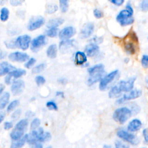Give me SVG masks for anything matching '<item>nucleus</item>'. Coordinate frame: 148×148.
<instances>
[{"mask_svg":"<svg viewBox=\"0 0 148 148\" xmlns=\"http://www.w3.org/2000/svg\"><path fill=\"white\" fill-rule=\"evenodd\" d=\"M5 89V86L2 84H0V94Z\"/></svg>","mask_w":148,"mask_h":148,"instance_id":"nucleus-57","label":"nucleus"},{"mask_svg":"<svg viewBox=\"0 0 148 148\" xmlns=\"http://www.w3.org/2000/svg\"><path fill=\"white\" fill-rule=\"evenodd\" d=\"M75 64L77 65L84 64L87 61V57L84 53L82 51H77L75 56Z\"/></svg>","mask_w":148,"mask_h":148,"instance_id":"nucleus-23","label":"nucleus"},{"mask_svg":"<svg viewBox=\"0 0 148 148\" xmlns=\"http://www.w3.org/2000/svg\"><path fill=\"white\" fill-rule=\"evenodd\" d=\"M46 54L50 58H55L57 54V47L56 45L52 44L49 46L47 49Z\"/></svg>","mask_w":148,"mask_h":148,"instance_id":"nucleus-25","label":"nucleus"},{"mask_svg":"<svg viewBox=\"0 0 148 148\" xmlns=\"http://www.w3.org/2000/svg\"><path fill=\"white\" fill-rule=\"evenodd\" d=\"M43 133V129L42 127L39 128L37 130H32L31 132L27 135V143L31 145L37 143V142L39 140V138Z\"/></svg>","mask_w":148,"mask_h":148,"instance_id":"nucleus-12","label":"nucleus"},{"mask_svg":"<svg viewBox=\"0 0 148 148\" xmlns=\"http://www.w3.org/2000/svg\"><path fill=\"white\" fill-rule=\"evenodd\" d=\"M103 148H112V147L110 146H108V145H104Z\"/></svg>","mask_w":148,"mask_h":148,"instance_id":"nucleus-61","label":"nucleus"},{"mask_svg":"<svg viewBox=\"0 0 148 148\" xmlns=\"http://www.w3.org/2000/svg\"><path fill=\"white\" fill-rule=\"evenodd\" d=\"M90 77L88 79L87 83L88 86H91L100 80L104 73V66L102 64L95 65L88 69Z\"/></svg>","mask_w":148,"mask_h":148,"instance_id":"nucleus-1","label":"nucleus"},{"mask_svg":"<svg viewBox=\"0 0 148 148\" xmlns=\"http://www.w3.org/2000/svg\"><path fill=\"white\" fill-rule=\"evenodd\" d=\"M6 1H4V0H0V5H4V3H6Z\"/></svg>","mask_w":148,"mask_h":148,"instance_id":"nucleus-60","label":"nucleus"},{"mask_svg":"<svg viewBox=\"0 0 148 148\" xmlns=\"http://www.w3.org/2000/svg\"><path fill=\"white\" fill-rule=\"evenodd\" d=\"M141 127L142 122L139 119H135L129 123L127 126V130L130 132H135L140 130Z\"/></svg>","mask_w":148,"mask_h":148,"instance_id":"nucleus-21","label":"nucleus"},{"mask_svg":"<svg viewBox=\"0 0 148 148\" xmlns=\"http://www.w3.org/2000/svg\"><path fill=\"white\" fill-rule=\"evenodd\" d=\"M16 48H19L23 50L28 49L31 42V37L28 35H24L18 36L14 39Z\"/></svg>","mask_w":148,"mask_h":148,"instance_id":"nucleus-9","label":"nucleus"},{"mask_svg":"<svg viewBox=\"0 0 148 148\" xmlns=\"http://www.w3.org/2000/svg\"><path fill=\"white\" fill-rule=\"evenodd\" d=\"M46 66V65L44 63L38 64V65L35 66V67H34L32 68V73L33 74H38V73L41 72L42 71H43L45 69Z\"/></svg>","mask_w":148,"mask_h":148,"instance_id":"nucleus-31","label":"nucleus"},{"mask_svg":"<svg viewBox=\"0 0 148 148\" xmlns=\"http://www.w3.org/2000/svg\"><path fill=\"white\" fill-rule=\"evenodd\" d=\"M51 136L50 133L49 132H44L43 135L40 136V138H39V142H47V141H49L51 139Z\"/></svg>","mask_w":148,"mask_h":148,"instance_id":"nucleus-35","label":"nucleus"},{"mask_svg":"<svg viewBox=\"0 0 148 148\" xmlns=\"http://www.w3.org/2000/svg\"><path fill=\"white\" fill-rule=\"evenodd\" d=\"M46 148H51V146H48V147H47Z\"/></svg>","mask_w":148,"mask_h":148,"instance_id":"nucleus-63","label":"nucleus"},{"mask_svg":"<svg viewBox=\"0 0 148 148\" xmlns=\"http://www.w3.org/2000/svg\"><path fill=\"white\" fill-rule=\"evenodd\" d=\"M47 43L46 36L40 35L32 39L31 43V50L33 52H37L43 46Z\"/></svg>","mask_w":148,"mask_h":148,"instance_id":"nucleus-10","label":"nucleus"},{"mask_svg":"<svg viewBox=\"0 0 148 148\" xmlns=\"http://www.w3.org/2000/svg\"><path fill=\"white\" fill-rule=\"evenodd\" d=\"M40 124V120L38 118L34 119L31 123V129L35 130L36 128H38Z\"/></svg>","mask_w":148,"mask_h":148,"instance_id":"nucleus-37","label":"nucleus"},{"mask_svg":"<svg viewBox=\"0 0 148 148\" xmlns=\"http://www.w3.org/2000/svg\"><path fill=\"white\" fill-rule=\"evenodd\" d=\"M24 2L23 0H11L10 1V3L13 6H17L21 5V4Z\"/></svg>","mask_w":148,"mask_h":148,"instance_id":"nucleus-47","label":"nucleus"},{"mask_svg":"<svg viewBox=\"0 0 148 148\" xmlns=\"http://www.w3.org/2000/svg\"><path fill=\"white\" fill-rule=\"evenodd\" d=\"M134 32H130L128 34V35H127L126 38L127 39H128L129 41H125L124 42V50L125 51V52L128 54H134L136 53V45L135 43H137L138 42V38L134 39L132 41V38L133 36V34H134Z\"/></svg>","mask_w":148,"mask_h":148,"instance_id":"nucleus-5","label":"nucleus"},{"mask_svg":"<svg viewBox=\"0 0 148 148\" xmlns=\"http://www.w3.org/2000/svg\"><path fill=\"white\" fill-rule=\"evenodd\" d=\"M64 22V20L62 18H54L49 20L47 23V27L48 28H57L61 25Z\"/></svg>","mask_w":148,"mask_h":148,"instance_id":"nucleus-24","label":"nucleus"},{"mask_svg":"<svg viewBox=\"0 0 148 148\" xmlns=\"http://www.w3.org/2000/svg\"><path fill=\"white\" fill-rule=\"evenodd\" d=\"M143 135L144 136V139L145 140V142L148 143V131L147 129H145L143 131Z\"/></svg>","mask_w":148,"mask_h":148,"instance_id":"nucleus-50","label":"nucleus"},{"mask_svg":"<svg viewBox=\"0 0 148 148\" xmlns=\"http://www.w3.org/2000/svg\"><path fill=\"white\" fill-rule=\"evenodd\" d=\"M125 9L127 10H128L129 12H130L131 13L133 14V12H134V10H133V9H132V7L131 6V5L130 4V3H127L126 6H125Z\"/></svg>","mask_w":148,"mask_h":148,"instance_id":"nucleus-51","label":"nucleus"},{"mask_svg":"<svg viewBox=\"0 0 148 148\" xmlns=\"http://www.w3.org/2000/svg\"><path fill=\"white\" fill-rule=\"evenodd\" d=\"M21 114V110L20 109H17L12 114V119L13 120H17L20 115Z\"/></svg>","mask_w":148,"mask_h":148,"instance_id":"nucleus-43","label":"nucleus"},{"mask_svg":"<svg viewBox=\"0 0 148 148\" xmlns=\"http://www.w3.org/2000/svg\"><path fill=\"white\" fill-rule=\"evenodd\" d=\"M16 69V68L6 61L0 62V76L8 74L10 72Z\"/></svg>","mask_w":148,"mask_h":148,"instance_id":"nucleus-20","label":"nucleus"},{"mask_svg":"<svg viewBox=\"0 0 148 148\" xmlns=\"http://www.w3.org/2000/svg\"><path fill=\"white\" fill-rule=\"evenodd\" d=\"M110 2L116 6H121L124 3V0H112Z\"/></svg>","mask_w":148,"mask_h":148,"instance_id":"nucleus-49","label":"nucleus"},{"mask_svg":"<svg viewBox=\"0 0 148 148\" xmlns=\"http://www.w3.org/2000/svg\"><path fill=\"white\" fill-rule=\"evenodd\" d=\"M19 103H20V102L17 99H15V100L12 101L9 103V105H8V106L7 108V112H11L14 109H15V108L19 105Z\"/></svg>","mask_w":148,"mask_h":148,"instance_id":"nucleus-33","label":"nucleus"},{"mask_svg":"<svg viewBox=\"0 0 148 148\" xmlns=\"http://www.w3.org/2000/svg\"><path fill=\"white\" fill-rule=\"evenodd\" d=\"M13 127V123L12 122L6 121L4 123V129L8 130Z\"/></svg>","mask_w":148,"mask_h":148,"instance_id":"nucleus-48","label":"nucleus"},{"mask_svg":"<svg viewBox=\"0 0 148 148\" xmlns=\"http://www.w3.org/2000/svg\"><path fill=\"white\" fill-rule=\"evenodd\" d=\"M132 111L127 107H122L115 110L113 114V118L120 124H124L131 117Z\"/></svg>","mask_w":148,"mask_h":148,"instance_id":"nucleus-3","label":"nucleus"},{"mask_svg":"<svg viewBox=\"0 0 148 148\" xmlns=\"http://www.w3.org/2000/svg\"><path fill=\"white\" fill-rule=\"evenodd\" d=\"M60 7L61 11L62 13H65L68 9V1L66 0H60Z\"/></svg>","mask_w":148,"mask_h":148,"instance_id":"nucleus-32","label":"nucleus"},{"mask_svg":"<svg viewBox=\"0 0 148 148\" xmlns=\"http://www.w3.org/2000/svg\"><path fill=\"white\" fill-rule=\"evenodd\" d=\"M35 98L34 97H33V98H32L31 99V101H32H32H34V100H35Z\"/></svg>","mask_w":148,"mask_h":148,"instance_id":"nucleus-62","label":"nucleus"},{"mask_svg":"<svg viewBox=\"0 0 148 148\" xmlns=\"http://www.w3.org/2000/svg\"><path fill=\"white\" fill-rule=\"evenodd\" d=\"M9 99H10V94L8 92H4L0 97V110L5 108V107L8 103Z\"/></svg>","mask_w":148,"mask_h":148,"instance_id":"nucleus-27","label":"nucleus"},{"mask_svg":"<svg viewBox=\"0 0 148 148\" xmlns=\"http://www.w3.org/2000/svg\"><path fill=\"white\" fill-rule=\"evenodd\" d=\"M91 43H94V44H98V43H101L103 41V38L102 37H94L91 39Z\"/></svg>","mask_w":148,"mask_h":148,"instance_id":"nucleus-46","label":"nucleus"},{"mask_svg":"<svg viewBox=\"0 0 148 148\" xmlns=\"http://www.w3.org/2000/svg\"><path fill=\"white\" fill-rule=\"evenodd\" d=\"M46 107L51 110H58V106L57 105V104L52 101H48L46 104Z\"/></svg>","mask_w":148,"mask_h":148,"instance_id":"nucleus-36","label":"nucleus"},{"mask_svg":"<svg viewBox=\"0 0 148 148\" xmlns=\"http://www.w3.org/2000/svg\"><path fill=\"white\" fill-rule=\"evenodd\" d=\"M121 91L120 90L119 87L117 85H115L114 86H113V87L111 88V89L110 90L108 95L109 97L110 98H116L118 97L120 94H121Z\"/></svg>","mask_w":148,"mask_h":148,"instance_id":"nucleus-28","label":"nucleus"},{"mask_svg":"<svg viewBox=\"0 0 148 148\" xmlns=\"http://www.w3.org/2000/svg\"><path fill=\"white\" fill-rule=\"evenodd\" d=\"M115 148H130V146L120 140H117L115 142Z\"/></svg>","mask_w":148,"mask_h":148,"instance_id":"nucleus-42","label":"nucleus"},{"mask_svg":"<svg viewBox=\"0 0 148 148\" xmlns=\"http://www.w3.org/2000/svg\"><path fill=\"white\" fill-rule=\"evenodd\" d=\"M142 148H146V147H142Z\"/></svg>","mask_w":148,"mask_h":148,"instance_id":"nucleus-64","label":"nucleus"},{"mask_svg":"<svg viewBox=\"0 0 148 148\" xmlns=\"http://www.w3.org/2000/svg\"><path fill=\"white\" fill-rule=\"evenodd\" d=\"M5 44L6 45V47L8 49H16V45H15V42L14 39H12L8 42H5Z\"/></svg>","mask_w":148,"mask_h":148,"instance_id":"nucleus-44","label":"nucleus"},{"mask_svg":"<svg viewBox=\"0 0 148 148\" xmlns=\"http://www.w3.org/2000/svg\"><path fill=\"white\" fill-rule=\"evenodd\" d=\"M136 77H133L130 78L128 80H121L117 84L121 92H130L134 87Z\"/></svg>","mask_w":148,"mask_h":148,"instance_id":"nucleus-14","label":"nucleus"},{"mask_svg":"<svg viewBox=\"0 0 148 148\" xmlns=\"http://www.w3.org/2000/svg\"><path fill=\"white\" fill-rule=\"evenodd\" d=\"M58 10V6L56 4H49L46 6V12L48 14H53Z\"/></svg>","mask_w":148,"mask_h":148,"instance_id":"nucleus-30","label":"nucleus"},{"mask_svg":"<svg viewBox=\"0 0 148 148\" xmlns=\"http://www.w3.org/2000/svg\"><path fill=\"white\" fill-rule=\"evenodd\" d=\"M142 95V91L140 90L135 89L134 90H131L129 92L125 94L122 98H119L117 101V103L121 104L123 103L125 101L134 99L139 98Z\"/></svg>","mask_w":148,"mask_h":148,"instance_id":"nucleus-15","label":"nucleus"},{"mask_svg":"<svg viewBox=\"0 0 148 148\" xmlns=\"http://www.w3.org/2000/svg\"><path fill=\"white\" fill-rule=\"evenodd\" d=\"M76 49L75 40H63L59 44V49L62 53H67L72 51Z\"/></svg>","mask_w":148,"mask_h":148,"instance_id":"nucleus-11","label":"nucleus"},{"mask_svg":"<svg viewBox=\"0 0 148 148\" xmlns=\"http://www.w3.org/2000/svg\"><path fill=\"white\" fill-rule=\"evenodd\" d=\"M7 55V53L1 50H0V60L4 59Z\"/></svg>","mask_w":148,"mask_h":148,"instance_id":"nucleus-53","label":"nucleus"},{"mask_svg":"<svg viewBox=\"0 0 148 148\" xmlns=\"http://www.w3.org/2000/svg\"><path fill=\"white\" fill-rule=\"evenodd\" d=\"M57 82L61 84H65L67 83V80L65 78H60L58 79Z\"/></svg>","mask_w":148,"mask_h":148,"instance_id":"nucleus-52","label":"nucleus"},{"mask_svg":"<svg viewBox=\"0 0 148 148\" xmlns=\"http://www.w3.org/2000/svg\"><path fill=\"white\" fill-rule=\"evenodd\" d=\"M35 62H36V59L33 58V57H32V58H29L28 61H27V62L25 64L24 66H25V67L26 68L29 69L35 64Z\"/></svg>","mask_w":148,"mask_h":148,"instance_id":"nucleus-39","label":"nucleus"},{"mask_svg":"<svg viewBox=\"0 0 148 148\" xmlns=\"http://www.w3.org/2000/svg\"><path fill=\"white\" fill-rule=\"evenodd\" d=\"M76 33V29L74 27L69 26L65 27L59 32V38L63 40H67L72 37Z\"/></svg>","mask_w":148,"mask_h":148,"instance_id":"nucleus-19","label":"nucleus"},{"mask_svg":"<svg viewBox=\"0 0 148 148\" xmlns=\"http://www.w3.org/2000/svg\"><path fill=\"white\" fill-rule=\"evenodd\" d=\"M99 49V48L98 45L91 43L86 46L85 51L88 56L92 57L98 52Z\"/></svg>","mask_w":148,"mask_h":148,"instance_id":"nucleus-22","label":"nucleus"},{"mask_svg":"<svg viewBox=\"0 0 148 148\" xmlns=\"http://www.w3.org/2000/svg\"><path fill=\"white\" fill-rule=\"evenodd\" d=\"M58 32V28H49L46 31V34L47 36L51 37V38H54L57 36Z\"/></svg>","mask_w":148,"mask_h":148,"instance_id":"nucleus-34","label":"nucleus"},{"mask_svg":"<svg viewBox=\"0 0 148 148\" xmlns=\"http://www.w3.org/2000/svg\"><path fill=\"white\" fill-rule=\"evenodd\" d=\"M141 64L144 68H148V56L143 55L141 59Z\"/></svg>","mask_w":148,"mask_h":148,"instance_id":"nucleus-40","label":"nucleus"},{"mask_svg":"<svg viewBox=\"0 0 148 148\" xmlns=\"http://www.w3.org/2000/svg\"><path fill=\"white\" fill-rule=\"evenodd\" d=\"M9 10L7 8H2L0 11V20L3 22L7 21L9 17Z\"/></svg>","mask_w":148,"mask_h":148,"instance_id":"nucleus-29","label":"nucleus"},{"mask_svg":"<svg viewBox=\"0 0 148 148\" xmlns=\"http://www.w3.org/2000/svg\"><path fill=\"white\" fill-rule=\"evenodd\" d=\"M25 116L28 117H31L35 116V113H34L31 110H28L25 113Z\"/></svg>","mask_w":148,"mask_h":148,"instance_id":"nucleus-54","label":"nucleus"},{"mask_svg":"<svg viewBox=\"0 0 148 148\" xmlns=\"http://www.w3.org/2000/svg\"><path fill=\"white\" fill-rule=\"evenodd\" d=\"M118 73V70H114L106 75L104 77L102 78L99 84V90L101 91H105L107 90L109 84L114 80Z\"/></svg>","mask_w":148,"mask_h":148,"instance_id":"nucleus-6","label":"nucleus"},{"mask_svg":"<svg viewBox=\"0 0 148 148\" xmlns=\"http://www.w3.org/2000/svg\"><path fill=\"white\" fill-rule=\"evenodd\" d=\"M26 74V71L23 69H16L10 72L5 78V83L6 84H10L12 82V78H19Z\"/></svg>","mask_w":148,"mask_h":148,"instance_id":"nucleus-16","label":"nucleus"},{"mask_svg":"<svg viewBox=\"0 0 148 148\" xmlns=\"http://www.w3.org/2000/svg\"><path fill=\"white\" fill-rule=\"evenodd\" d=\"M25 87V83L22 80H14L11 86V91L13 95H20Z\"/></svg>","mask_w":148,"mask_h":148,"instance_id":"nucleus-17","label":"nucleus"},{"mask_svg":"<svg viewBox=\"0 0 148 148\" xmlns=\"http://www.w3.org/2000/svg\"><path fill=\"white\" fill-rule=\"evenodd\" d=\"M34 148H42V145H40L39 143H37V144H36Z\"/></svg>","mask_w":148,"mask_h":148,"instance_id":"nucleus-59","label":"nucleus"},{"mask_svg":"<svg viewBox=\"0 0 148 148\" xmlns=\"http://www.w3.org/2000/svg\"><path fill=\"white\" fill-rule=\"evenodd\" d=\"M45 22L44 17L41 16H32L29 20L27 29L31 31L36 30L40 28L45 24Z\"/></svg>","mask_w":148,"mask_h":148,"instance_id":"nucleus-7","label":"nucleus"},{"mask_svg":"<svg viewBox=\"0 0 148 148\" xmlns=\"http://www.w3.org/2000/svg\"><path fill=\"white\" fill-rule=\"evenodd\" d=\"M5 117V112L0 110V123H1L2 121L3 120Z\"/></svg>","mask_w":148,"mask_h":148,"instance_id":"nucleus-55","label":"nucleus"},{"mask_svg":"<svg viewBox=\"0 0 148 148\" xmlns=\"http://www.w3.org/2000/svg\"><path fill=\"white\" fill-rule=\"evenodd\" d=\"M35 82H36V84L38 86H42V85L44 84L46 82V80H45V77L42 76H40V75L36 76L35 78Z\"/></svg>","mask_w":148,"mask_h":148,"instance_id":"nucleus-38","label":"nucleus"},{"mask_svg":"<svg viewBox=\"0 0 148 148\" xmlns=\"http://www.w3.org/2000/svg\"><path fill=\"white\" fill-rule=\"evenodd\" d=\"M94 29V25L92 23H85L82 27L80 32V37L82 39L88 38L92 34Z\"/></svg>","mask_w":148,"mask_h":148,"instance_id":"nucleus-18","label":"nucleus"},{"mask_svg":"<svg viewBox=\"0 0 148 148\" xmlns=\"http://www.w3.org/2000/svg\"><path fill=\"white\" fill-rule=\"evenodd\" d=\"M28 125V121L27 119H22L20 120L15 125L14 129L10 133V137L14 140H18L20 139L24 135V132L27 130Z\"/></svg>","mask_w":148,"mask_h":148,"instance_id":"nucleus-2","label":"nucleus"},{"mask_svg":"<svg viewBox=\"0 0 148 148\" xmlns=\"http://www.w3.org/2000/svg\"><path fill=\"white\" fill-rule=\"evenodd\" d=\"M132 15V13L124 9L119 12L116 17V20L122 26L129 25L132 24L134 21Z\"/></svg>","mask_w":148,"mask_h":148,"instance_id":"nucleus-4","label":"nucleus"},{"mask_svg":"<svg viewBox=\"0 0 148 148\" xmlns=\"http://www.w3.org/2000/svg\"><path fill=\"white\" fill-rule=\"evenodd\" d=\"M56 95L57 97H60L61 98H64V92L62 91H57L56 93Z\"/></svg>","mask_w":148,"mask_h":148,"instance_id":"nucleus-56","label":"nucleus"},{"mask_svg":"<svg viewBox=\"0 0 148 148\" xmlns=\"http://www.w3.org/2000/svg\"><path fill=\"white\" fill-rule=\"evenodd\" d=\"M28 134L25 135L23 136L20 139L18 140L13 141L11 144V148H21L25 144V142H27V138Z\"/></svg>","mask_w":148,"mask_h":148,"instance_id":"nucleus-26","label":"nucleus"},{"mask_svg":"<svg viewBox=\"0 0 148 148\" xmlns=\"http://www.w3.org/2000/svg\"><path fill=\"white\" fill-rule=\"evenodd\" d=\"M8 58L9 60L13 62H23L29 60V56L28 54L20 51H15L9 54Z\"/></svg>","mask_w":148,"mask_h":148,"instance_id":"nucleus-13","label":"nucleus"},{"mask_svg":"<svg viewBox=\"0 0 148 148\" xmlns=\"http://www.w3.org/2000/svg\"><path fill=\"white\" fill-rule=\"evenodd\" d=\"M140 8L142 11H144V12L148 11V0L142 1L140 3Z\"/></svg>","mask_w":148,"mask_h":148,"instance_id":"nucleus-41","label":"nucleus"},{"mask_svg":"<svg viewBox=\"0 0 148 148\" xmlns=\"http://www.w3.org/2000/svg\"><path fill=\"white\" fill-rule=\"evenodd\" d=\"M117 135L133 145H136L139 142V140L136 136L123 130H119L117 132Z\"/></svg>","mask_w":148,"mask_h":148,"instance_id":"nucleus-8","label":"nucleus"},{"mask_svg":"<svg viewBox=\"0 0 148 148\" xmlns=\"http://www.w3.org/2000/svg\"><path fill=\"white\" fill-rule=\"evenodd\" d=\"M93 13H94V16L97 18H101L103 16V14L102 12L98 9H95L93 11Z\"/></svg>","mask_w":148,"mask_h":148,"instance_id":"nucleus-45","label":"nucleus"},{"mask_svg":"<svg viewBox=\"0 0 148 148\" xmlns=\"http://www.w3.org/2000/svg\"><path fill=\"white\" fill-rule=\"evenodd\" d=\"M145 84H146V86L147 88L148 89V76H147L145 77Z\"/></svg>","mask_w":148,"mask_h":148,"instance_id":"nucleus-58","label":"nucleus"}]
</instances>
